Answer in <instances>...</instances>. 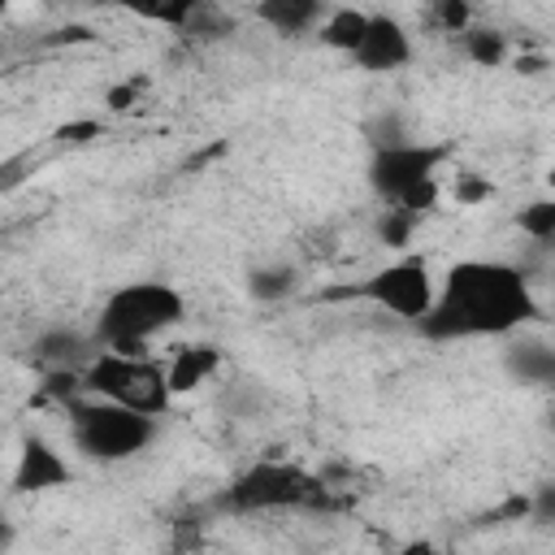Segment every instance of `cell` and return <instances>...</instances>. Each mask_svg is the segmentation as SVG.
Returning <instances> with one entry per match:
<instances>
[{"label":"cell","instance_id":"5bb4252c","mask_svg":"<svg viewBox=\"0 0 555 555\" xmlns=\"http://www.w3.org/2000/svg\"><path fill=\"white\" fill-rule=\"evenodd\" d=\"M35 356H39L48 369H82L95 351H91L87 334H78V330H48V334H39Z\"/></svg>","mask_w":555,"mask_h":555},{"label":"cell","instance_id":"ffe728a7","mask_svg":"<svg viewBox=\"0 0 555 555\" xmlns=\"http://www.w3.org/2000/svg\"><path fill=\"white\" fill-rule=\"evenodd\" d=\"M416 221H421V217H412V212H403V208H386V212H382V243L395 247V251L408 247Z\"/></svg>","mask_w":555,"mask_h":555},{"label":"cell","instance_id":"277c9868","mask_svg":"<svg viewBox=\"0 0 555 555\" xmlns=\"http://www.w3.org/2000/svg\"><path fill=\"white\" fill-rule=\"evenodd\" d=\"M65 421H69V442L74 451H82L87 460L100 464H121L143 455L156 434H160V416L134 412L126 403L100 399V395H78L65 403Z\"/></svg>","mask_w":555,"mask_h":555},{"label":"cell","instance_id":"4fadbf2b","mask_svg":"<svg viewBox=\"0 0 555 555\" xmlns=\"http://www.w3.org/2000/svg\"><path fill=\"white\" fill-rule=\"evenodd\" d=\"M100 4H113L130 17H139V22L169 26V30H186L204 9V0H100Z\"/></svg>","mask_w":555,"mask_h":555},{"label":"cell","instance_id":"6da1fadb","mask_svg":"<svg viewBox=\"0 0 555 555\" xmlns=\"http://www.w3.org/2000/svg\"><path fill=\"white\" fill-rule=\"evenodd\" d=\"M538 317V295L525 269L507 260H455L438 278L434 308L416 321L425 338H503Z\"/></svg>","mask_w":555,"mask_h":555},{"label":"cell","instance_id":"d6986e66","mask_svg":"<svg viewBox=\"0 0 555 555\" xmlns=\"http://www.w3.org/2000/svg\"><path fill=\"white\" fill-rule=\"evenodd\" d=\"M447 195H451V204H460V208H477V204L494 199V186H490L486 173H455V182H451Z\"/></svg>","mask_w":555,"mask_h":555},{"label":"cell","instance_id":"e0dca14e","mask_svg":"<svg viewBox=\"0 0 555 555\" xmlns=\"http://www.w3.org/2000/svg\"><path fill=\"white\" fill-rule=\"evenodd\" d=\"M516 225H520V234L533 238V243H555V195L529 199V204L516 212Z\"/></svg>","mask_w":555,"mask_h":555},{"label":"cell","instance_id":"30bf717a","mask_svg":"<svg viewBox=\"0 0 555 555\" xmlns=\"http://www.w3.org/2000/svg\"><path fill=\"white\" fill-rule=\"evenodd\" d=\"M217 369H221V351H217L212 343H182V347L169 351V360H165V373H169L173 395L199 390Z\"/></svg>","mask_w":555,"mask_h":555},{"label":"cell","instance_id":"7c38bea8","mask_svg":"<svg viewBox=\"0 0 555 555\" xmlns=\"http://www.w3.org/2000/svg\"><path fill=\"white\" fill-rule=\"evenodd\" d=\"M369 17H373V13H364V9H351V4H338V9H330V13L321 17V26H317V39H321V48H330V52H343V56H356V48H360V39H364V30H369Z\"/></svg>","mask_w":555,"mask_h":555},{"label":"cell","instance_id":"603a6c76","mask_svg":"<svg viewBox=\"0 0 555 555\" xmlns=\"http://www.w3.org/2000/svg\"><path fill=\"white\" fill-rule=\"evenodd\" d=\"M542 65H546L542 56H525V52L516 56V69H520V74H542Z\"/></svg>","mask_w":555,"mask_h":555},{"label":"cell","instance_id":"7a4b0ae2","mask_svg":"<svg viewBox=\"0 0 555 555\" xmlns=\"http://www.w3.org/2000/svg\"><path fill=\"white\" fill-rule=\"evenodd\" d=\"M186 317V295L169 282H126L117 286L95 317V343L113 351H143L152 338L169 334Z\"/></svg>","mask_w":555,"mask_h":555},{"label":"cell","instance_id":"44dd1931","mask_svg":"<svg viewBox=\"0 0 555 555\" xmlns=\"http://www.w3.org/2000/svg\"><path fill=\"white\" fill-rule=\"evenodd\" d=\"M104 134V121L100 117H78V121H65V126H56V143H69V147H78V143H91V139H100Z\"/></svg>","mask_w":555,"mask_h":555},{"label":"cell","instance_id":"9a60e30c","mask_svg":"<svg viewBox=\"0 0 555 555\" xmlns=\"http://www.w3.org/2000/svg\"><path fill=\"white\" fill-rule=\"evenodd\" d=\"M460 48H464V61H473L481 69H499L512 56V39L499 26H468L460 35Z\"/></svg>","mask_w":555,"mask_h":555},{"label":"cell","instance_id":"9c48e42d","mask_svg":"<svg viewBox=\"0 0 555 555\" xmlns=\"http://www.w3.org/2000/svg\"><path fill=\"white\" fill-rule=\"evenodd\" d=\"M351 61L360 69H369V74H395V69H403L412 61V35H408V26L395 13H373L369 17V30H364V39H360V48H356Z\"/></svg>","mask_w":555,"mask_h":555},{"label":"cell","instance_id":"8992f818","mask_svg":"<svg viewBox=\"0 0 555 555\" xmlns=\"http://www.w3.org/2000/svg\"><path fill=\"white\" fill-rule=\"evenodd\" d=\"M82 390L147 416H165L169 403L178 399L160 360L143 351H113V347H95V356L82 364Z\"/></svg>","mask_w":555,"mask_h":555},{"label":"cell","instance_id":"2e32d148","mask_svg":"<svg viewBox=\"0 0 555 555\" xmlns=\"http://www.w3.org/2000/svg\"><path fill=\"white\" fill-rule=\"evenodd\" d=\"M295 286H299V273H295L291 264H260V269H251V278H247V291H251L256 299H264V304L291 295Z\"/></svg>","mask_w":555,"mask_h":555},{"label":"cell","instance_id":"ba28073f","mask_svg":"<svg viewBox=\"0 0 555 555\" xmlns=\"http://www.w3.org/2000/svg\"><path fill=\"white\" fill-rule=\"evenodd\" d=\"M69 481H74V468L61 455V447H52L39 434H26L17 447V464H13V494H43Z\"/></svg>","mask_w":555,"mask_h":555},{"label":"cell","instance_id":"5b68a950","mask_svg":"<svg viewBox=\"0 0 555 555\" xmlns=\"http://www.w3.org/2000/svg\"><path fill=\"white\" fill-rule=\"evenodd\" d=\"M217 503L230 516H256V512H321L330 507V486L291 464V460H256L243 473L230 477V486L217 494Z\"/></svg>","mask_w":555,"mask_h":555},{"label":"cell","instance_id":"8fae6325","mask_svg":"<svg viewBox=\"0 0 555 555\" xmlns=\"http://www.w3.org/2000/svg\"><path fill=\"white\" fill-rule=\"evenodd\" d=\"M256 17L278 35H304L321 26L325 0H256Z\"/></svg>","mask_w":555,"mask_h":555},{"label":"cell","instance_id":"7402d4cb","mask_svg":"<svg viewBox=\"0 0 555 555\" xmlns=\"http://www.w3.org/2000/svg\"><path fill=\"white\" fill-rule=\"evenodd\" d=\"M139 95H143V87H139V78H126V82H113V87H104V108H108V113H130V108L139 104Z\"/></svg>","mask_w":555,"mask_h":555},{"label":"cell","instance_id":"cb8c5ba5","mask_svg":"<svg viewBox=\"0 0 555 555\" xmlns=\"http://www.w3.org/2000/svg\"><path fill=\"white\" fill-rule=\"evenodd\" d=\"M546 186H551V195H555V160H551V169H546Z\"/></svg>","mask_w":555,"mask_h":555},{"label":"cell","instance_id":"52a82bcc","mask_svg":"<svg viewBox=\"0 0 555 555\" xmlns=\"http://www.w3.org/2000/svg\"><path fill=\"white\" fill-rule=\"evenodd\" d=\"M434 295H438V278L425 256H399V260L373 269L369 278H360L356 286L330 291V299H364V304H373L399 321H412V325L434 308Z\"/></svg>","mask_w":555,"mask_h":555},{"label":"cell","instance_id":"ac0fdd59","mask_svg":"<svg viewBox=\"0 0 555 555\" xmlns=\"http://www.w3.org/2000/svg\"><path fill=\"white\" fill-rule=\"evenodd\" d=\"M429 22L442 35H464L473 26V0H429Z\"/></svg>","mask_w":555,"mask_h":555},{"label":"cell","instance_id":"3957f363","mask_svg":"<svg viewBox=\"0 0 555 555\" xmlns=\"http://www.w3.org/2000/svg\"><path fill=\"white\" fill-rule=\"evenodd\" d=\"M451 147L447 143H416V139H386L369 156V186L412 217H425L442 199V165Z\"/></svg>","mask_w":555,"mask_h":555}]
</instances>
